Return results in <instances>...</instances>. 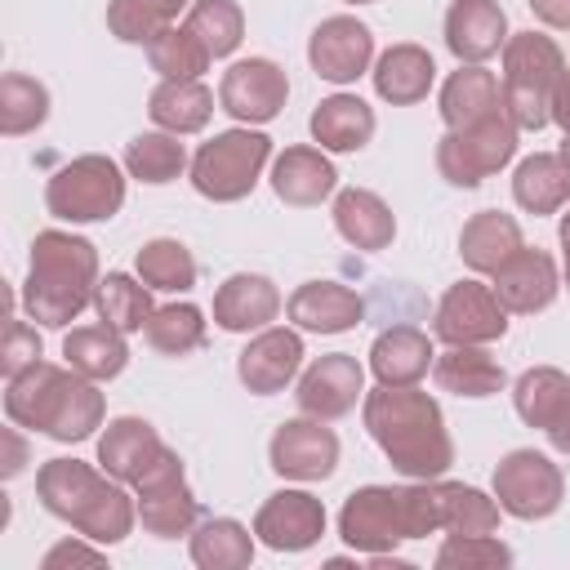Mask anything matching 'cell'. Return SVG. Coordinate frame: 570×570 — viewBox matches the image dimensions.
Listing matches in <instances>:
<instances>
[{
  "label": "cell",
  "instance_id": "3957f363",
  "mask_svg": "<svg viewBox=\"0 0 570 570\" xmlns=\"http://www.w3.org/2000/svg\"><path fill=\"white\" fill-rule=\"evenodd\" d=\"M94 245L67 232H40L31 245L27 312L45 325H67L94 294Z\"/></svg>",
  "mask_w": 570,
  "mask_h": 570
},
{
  "label": "cell",
  "instance_id": "1f68e13d",
  "mask_svg": "<svg viewBox=\"0 0 570 570\" xmlns=\"http://www.w3.org/2000/svg\"><path fill=\"white\" fill-rule=\"evenodd\" d=\"M432 58L419 49V45H396L379 58V71H374V85L387 102H419L428 89H432Z\"/></svg>",
  "mask_w": 570,
  "mask_h": 570
},
{
  "label": "cell",
  "instance_id": "f546056e",
  "mask_svg": "<svg viewBox=\"0 0 570 570\" xmlns=\"http://www.w3.org/2000/svg\"><path fill=\"white\" fill-rule=\"evenodd\" d=\"M209 111H214V94H209L196 76L165 80V85H156V94H151V120L165 125V129H174V134H196V129H205Z\"/></svg>",
  "mask_w": 570,
  "mask_h": 570
},
{
  "label": "cell",
  "instance_id": "7bdbcfd3",
  "mask_svg": "<svg viewBox=\"0 0 570 570\" xmlns=\"http://www.w3.org/2000/svg\"><path fill=\"white\" fill-rule=\"evenodd\" d=\"M436 499H441V525L450 534H490L499 521L494 503L468 485H441Z\"/></svg>",
  "mask_w": 570,
  "mask_h": 570
},
{
  "label": "cell",
  "instance_id": "ee69618b",
  "mask_svg": "<svg viewBox=\"0 0 570 570\" xmlns=\"http://www.w3.org/2000/svg\"><path fill=\"white\" fill-rule=\"evenodd\" d=\"M125 165H129V174L142 178V183H169V178H178V169H183V147H178L174 138H165V134H142V138L129 142Z\"/></svg>",
  "mask_w": 570,
  "mask_h": 570
},
{
  "label": "cell",
  "instance_id": "f1b7e54d",
  "mask_svg": "<svg viewBox=\"0 0 570 570\" xmlns=\"http://www.w3.org/2000/svg\"><path fill=\"white\" fill-rule=\"evenodd\" d=\"M517 249H521V227L508 214H490V209L476 214L459 236V254L476 272H499Z\"/></svg>",
  "mask_w": 570,
  "mask_h": 570
},
{
  "label": "cell",
  "instance_id": "b9f144b4",
  "mask_svg": "<svg viewBox=\"0 0 570 570\" xmlns=\"http://www.w3.org/2000/svg\"><path fill=\"white\" fill-rule=\"evenodd\" d=\"M147 58H151V67H156L165 80L196 76V71H205V62H209L205 45H200V40H196L187 27H165L160 36H151Z\"/></svg>",
  "mask_w": 570,
  "mask_h": 570
},
{
  "label": "cell",
  "instance_id": "d6986e66",
  "mask_svg": "<svg viewBox=\"0 0 570 570\" xmlns=\"http://www.w3.org/2000/svg\"><path fill=\"white\" fill-rule=\"evenodd\" d=\"M298 361H303L298 334H289V330H267V334H258V338L240 352V383H245L249 392H258V396L281 392V387L294 379Z\"/></svg>",
  "mask_w": 570,
  "mask_h": 570
},
{
  "label": "cell",
  "instance_id": "603a6c76",
  "mask_svg": "<svg viewBox=\"0 0 570 570\" xmlns=\"http://www.w3.org/2000/svg\"><path fill=\"white\" fill-rule=\"evenodd\" d=\"M281 312V294L267 276H232L214 298V321L223 330H258Z\"/></svg>",
  "mask_w": 570,
  "mask_h": 570
},
{
  "label": "cell",
  "instance_id": "60d3db41",
  "mask_svg": "<svg viewBox=\"0 0 570 570\" xmlns=\"http://www.w3.org/2000/svg\"><path fill=\"white\" fill-rule=\"evenodd\" d=\"M138 276L147 289H191L196 263L178 240H151L138 249Z\"/></svg>",
  "mask_w": 570,
  "mask_h": 570
},
{
  "label": "cell",
  "instance_id": "d4e9b609",
  "mask_svg": "<svg viewBox=\"0 0 570 570\" xmlns=\"http://www.w3.org/2000/svg\"><path fill=\"white\" fill-rule=\"evenodd\" d=\"M370 361H374V374L383 379V387H410V383H419L428 374L432 347L414 325H392L387 334L374 338Z\"/></svg>",
  "mask_w": 570,
  "mask_h": 570
},
{
  "label": "cell",
  "instance_id": "9a60e30c",
  "mask_svg": "<svg viewBox=\"0 0 570 570\" xmlns=\"http://www.w3.org/2000/svg\"><path fill=\"white\" fill-rule=\"evenodd\" d=\"M321 530H325V508L303 490L272 494L254 521V534H263V543L276 552H303L321 539Z\"/></svg>",
  "mask_w": 570,
  "mask_h": 570
},
{
  "label": "cell",
  "instance_id": "6da1fadb",
  "mask_svg": "<svg viewBox=\"0 0 570 570\" xmlns=\"http://www.w3.org/2000/svg\"><path fill=\"white\" fill-rule=\"evenodd\" d=\"M365 423L383 454L405 476H441L450 468V436L441 428L436 401H428L414 387H383L365 401Z\"/></svg>",
  "mask_w": 570,
  "mask_h": 570
},
{
  "label": "cell",
  "instance_id": "277c9868",
  "mask_svg": "<svg viewBox=\"0 0 570 570\" xmlns=\"http://www.w3.org/2000/svg\"><path fill=\"white\" fill-rule=\"evenodd\" d=\"M36 485H40L45 508L53 517L71 521L76 530H85L89 539L111 543V539H125L129 534V521H134L129 499L116 485H107L102 476H94L85 463L53 459V463L40 468V481Z\"/></svg>",
  "mask_w": 570,
  "mask_h": 570
},
{
  "label": "cell",
  "instance_id": "4dcf8cb0",
  "mask_svg": "<svg viewBox=\"0 0 570 570\" xmlns=\"http://www.w3.org/2000/svg\"><path fill=\"white\" fill-rule=\"evenodd\" d=\"M62 356L76 374L85 379H116L125 370V343H120V330H111L107 321L102 325H80L67 334L62 343Z\"/></svg>",
  "mask_w": 570,
  "mask_h": 570
},
{
  "label": "cell",
  "instance_id": "9f6ffc18",
  "mask_svg": "<svg viewBox=\"0 0 570 570\" xmlns=\"http://www.w3.org/2000/svg\"><path fill=\"white\" fill-rule=\"evenodd\" d=\"M347 4H370V0H347Z\"/></svg>",
  "mask_w": 570,
  "mask_h": 570
},
{
  "label": "cell",
  "instance_id": "7a4b0ae2",
  "mask_svg": "<svg viewBox=\"0 0 570 570\" xmlns=\"http://www.w3.org/2000/svg\"><path fill=\"white\" fill-rule=\"evenodd\" d=\"M4 410H9V419L22 423V428H40V432H49V436H58V441H80V436H89V432L98 428V419H102V396H98L89 383H80V379H71V374L53 370V365H45V361H36V365L22 370L18 379H9Z\"/></svg>",
  "mask_w": 570,
  "mask_h": 570
},
{
  "label": "cell",
  "instance_id": "f6af8a7d",
  "mask_svg": "<svg viewBox=\"0 0 570 570\" xmlns=\"http://www.w3.org/2000/svg\"><path fill=\"white\" fill-rule=\"evenodd\" d=\"M566 387H570V379L557 374V370H530V374H521V383H517V414L530 428H548V419L561 405Z\"/></svg>",
  "mask_w": 570,
  "mask_h": 570
},
{
  "label": "cell",
  "instance_id": "681fc988",
  "mask_svg": "<svg viewBox=\"0 0 570 570\" xmlns=\"http://www.w3.org/2000/svg\"><path fill=\"white\" fill-rule=\"evenodd\" d=\"M530 9L548 27H570V0H530Z\"/></svg>",
  "mask_w": 570,
  "mask_h": 570
},
{
  "label": "cell",
  "instance_id": "11a10c76",
  "mask_svg": "<svg viewBox=\"0 0 570 570\" xmlns=\"http://www.w3.org/2000/svg\"><path fill=\"white\" fill-rule=\"evenodd\" d=\"M561 160H566V169H570V138H566V147H561Z\"/></svg>",
  "mask_w": 570,
  "mask_h": 570
},
{
  "label": "cell",
  "instance_id": "8d00e7d4",
  "mask_svg": "<svg viewBox=\"0 0 570 570\" xmlns=\"http://www.w3.org/2000/svg\"><path fill=\"white\" fill-rule=\"evenodd\" d=\"M45 116H49V94H45V85H36V80L22 76V71H9V76L0 80V129L13 138V134L36 129Z\"/></svg>",
  "mask_w": 570,
  "mask_h": 570
},
{
  "label": "cell",
  "instance_id": "7402d4cb",
  "mask_svg": "<svg viewBox=\"0 0 570 570\" xmlns=\"http://www.w3.org/2000/svg\"><path fill=\"white\" fill-rule=\"evenodd\" d=\"M494 111H503V89H499V80L490 71L463 67V71H454L445 80V89H441V116H445L450 129H468V125H476V120H485Z\"/></svg>",
  "mask_w": 570,
  "mask_h": 570
},
{
  "label": "cell",
  "instance_id": "52a82bcc",
  "mask_svg": "<svg viewBox=\"0 0 570 570\" xmlns=\"http://www.w3.org/2000/svg\"><path fill=\"white\" fill-rule=\"evenodd\" d=\"M267 138L263 134H249V129H227L218 134L214 142H205L191 160V183L200 196L209 200H240L254 183H258V169L267 160Z\"/></svg>",
  "mask_w": 570,
  "mask_h": 570
},
{
  "label": "cell",
  "instance_id": "4fadbf2b",
  "mask_svg": "<svg viewBox=\"0 0 570 570\" xmlns=\"http://www.w3.org/2000/svg\"><path fill=\"white\" fill-rule=\"evenodd\" d=\"M138 494H142V525L160 539H174L183 534L191 521H196V499L187 494V481H183V468L178 459L165 450V459L138 481Z\"/></svg>",
  "mask_w": 570,
  "mask_h": 570
},
{
  "label": "cell",
  "instance_id": "44dd1931",
  "mask_svg": "<svg viewBox=\"0 0 570 570\" xmlns=\"http://www.w3.org/2000/svg\"><path fill=\"white\" fill-rule=\"evenodd\" d=\"M503 9L494 0H454L450 13H445V45L468 58V62H481L490 53H499L503 45Z\"/></svg>",
  "mask_w": 570,
  "mask_h": 570
},
{
  "label": "cell",
  "instance_id": "e575fe53",
  "mask_svg": "<svg viewBox=\"0 0 570 570\" xmlns=\"http://www.w3.org/2000/svg\"><path fill=\"white\" fill-rule=\"evenodd\" d=\"M94 303H98V316H102L111 330H120V334L142 330V325H147V316H151L147 285H134V281H129V276H120V272H111L107 281H98Z\"/></svg>",
  "mask_w": 570,
  "mask_h": 570
},
{
  "label": "cell",
  "instance_id": "ffe728a7",
  "mask_svg": "<svg viewBox=\"0 0 570 570\" xmlns=\"http://www.w3.org/2000/svg\"><path fill=\"white\" fill-rule=\"evenodd\" d=\"M98 459H102V468H107L111 476L138 485V481L165 459V445H160V436L151 432V423H142V419H116V423L107 428L102 445H98Z\"/></svg>",
  "mask_w": 570,
  "mask_h": 570
},
{
  "label": "cell",
  "instance_id": "cb8c5ba5",
  "mask_svg": "<svg viewBox=\"0 0 570 570\" xmlns=\"http://www.w3.org/2000/svg\"><path fill=\"white\" fill-rule=\"evenodd\" d=\"M361 298L334 281H307L294 298H289V316L303 325V330H321V334H338L347 325L361 321Z\"/></svg>",
  "mask_w": 570,
  "mask_h": 570
},
{
  "label": "cell",
  "instance_id": "8992f818",
  "mask_svg": "<svg viewBox=\"0 0 570 570\" xmlns=\"http://www.w3.org/2000/svg\"><path fill=\"white\" fill-rule=\"evenodd\" d=\"M561 53L548 36L521 31L503 49V111L512 116L517 129H539L552 116V94L561 80Z\"/></svg>",
  "mask_w": 570,
  "mask_h": 570
},
{
  "label": "cell",
  "instance_id": "836d02e7",
  "mask_svg": "<svg viewBox=\"0 0 570 570\" xmlns=\"http://www.w3.org/2000/svg\"><path fill=\"white\" fill-rule=\"evenodd\" d=\"M436 383L450 387V392H463V396H490V392L503 387V365L485 352L454 347L436 361Z\"/></svg>",
  "mask_w": 570,
  "mask_h": 570
},
{
  "label": "cell",
  "instance_id": "ba28073f",
  "mask_svg": "<svg viewBox=\"0 0 570 570\" xmlns=\"http://www.w3.org/2000/svg\"><path fill=\"white\" fill-rule=\"evenodd\" d=\"M49 214L71 218V223H94V218H111L125 200V178L116 169V160L107 156H80L67 169H58L49 178Z\"/></svg>",
  "mask_w": 570,
  "mask_h": 570
},
{
  "label": "cell",
  "instance_id": "d590c367",
  "mask_svg": "<svg viewBox=\"0 0 570 570\" xmlns=\"http://www.w3.org/2000/svg\"><path fill=\"white\" fill-rule=\"evenodd\" d=\"M183 4H187V0H111L107 27H111L120 40L151 45V36H160L165 27H174V18H178Z\"/></svg>",
  "mask_w": 570,
  "mask_h": 570
},
{
  "label": "cell",
  "instance_id": "d6a6232c",
  "mask_svg": "<svg viewBox=\"0 0 570 570\" xmlns=\"http://www.w3.org/2000/svg\"><path fill=\"white\" fill-rule=\"evenodd\" d=\"M512 191H517V205H525L530 214H552L570 196V169L561 156H530L521 160Z\"/></svg>",
  "mask_w": 570,
  "mask_h": 570
},
{
  "label": "cell",
  "instance_id": "ac0fdd59",
  "mask_svg": "<svg viewBox=\"0 0 570 570\" xmlns=\"http://www.w3.org/2000/svg\"><path fill=\"white\" fill-rule=\"evenodd\" d=\"M494 276V294L508 312H539L557 294V267L543 249H517Z\"/></svg>",
  "mask_w": 570,
  "mask_h": 570
},
{
  "label": "cell",
  "instance_id": "bcb514c9",
  "mask_svg": "<svg viewBox=\"0 0 570 570\" xmlns=\"http://www.w3.org/2000/svg\"><path fill=\"white\" fill-rule=\"evenodd\" d=\"M508 561L512 552L490 534H454L436 557V566H508Z\"/></svg>",
  "mask_w": 570,
  "mask_h": 570
},
{
  "label": "cell",
  "instance_id": "5bb4252c",
  "mask_svg": "<svg viewBox=\"0 0 570 570\" xmlns=\"http://www.w3.org/2000/svg\"><path fill=\"white\" fill-rule=\"evenodd\" d=\"M370 53H374V36L356 18H330V22H321L312 31V45H307V58H312L316 76L321 80H334V85L356 80L365 71Z\"/></svg>",
  "mask_w": 570,
  "mask_h": 570
},
{
  "label": "cell",
  "instance_id": "7dc6e473",
  "mask_svg": "<svg viewBox=\"0 0 570 570\" xmlns=\"http://www.w3.org/2000/svg\"><path fill=\"white\" fill-rule=\"evenodd\" d=\"M36 361H40V334L31 325H22V321H9V330H4V374L18 379Z\"/></svg>",
  "mask_w": 570,
  "mask_h": 570
},
{
  "label": "cell",
  "instance_id": "c3c4849f",
  "mask_svg": "<svg viewBox=\"0 0 570 570\" xmlns=\"http://www.w3.org/2000/svg\"><path fill=\"white\" fill-rule=\"evenodd\" d=\"M548 436H552V445L557 450H570V387H566V396H561V405L552 410V419H548V428H543Z\"/></svg>",
  "mask_w": 570,
  "mask_h": 570
},
{
  "label": "cell",
  "instance_id": "e0dca14e",
  "mask_svg": "<svg viewBox=\"0 0 570 570\" xmlns=\"http://www.w3.org/2000/svg\"><path fill=\"white\" fill-rule=\"evenodd\" d=\"M356 396H361V365H356L352 356H343V352L321 356V361L303 374V383H298V405H303L307 414H316V419H338V414H347V410L356 405Z\"/></svg>",
  "mask_w": 570,
  "mask_h": 570
},
{
  "label": "cell",
  "instance_id": "5b68a950",
  "mask_svg": "<svg viewBox=\"0 0 570 570\" xmlns=\"http://www.w3.org/2000/svg\"><path fill=\"white\" fill-rule=\"evenodd\" d=\"M432 525H441V499L436 490H383V485H370L361 494L347 499L343 517H338V530L352 548H387L396 539H414V534H428Z\"/></svg>",
  "mask_w": 570,
  "mask_h": 570
},
{
  "label": "cell",
  "instance_id": "30bf717a",
  "mask_svg": "<svg viewBox=\"0 0 570 570\" xmlns=\"http://www.w3.org/2000/svg\"><path fill=\"white\" fill-rule=\"evenodd\" d=\"M494 494L512 517H548L561 503V472L534 450H512L494 472Z\"/></svg>",
  "mask_w": 570,
  "mask_h": 570
},
{
  "label": "cell",
  "instance_id": "2e32d148",
  "mask_svg": "<svg viewBox=\"0 0 570 570\" xmlns=\"http://www.w3.org/2000/svg\"><path fill=\"white\" fill-rule=\"evenodd\" d=\"M338 463V436L321 423L294 419L272 436V468L294 481H321Z\"/></svg>",
  "mask_w": 570,
  "mask_h": 570
},
{
  "label": "cell",
  "instance_id": "7c38bea8",
  "mask_svg": "<svg viewBox=\"0 0 570 570\" xmlns=\"http://www.w3.org/2000/svg\"><path fill=\"white\" fill-rule=\"evenodd\" d=\"M285 94H289V80H285V71H281L276 62H267V58H245V62H236V67L223 76V85H218L223 111H232L236 120H249V125L272 120V116L281 111Z\"/></svg>",
  "mask_w": 570,
  "mask_h": 570
},
{
  "label": "cell",
  "instance_id": "816d5d0a",
  "mask_svg": "<svg viewBox=\"0 0 570 570\" xmlns=\"http://www.w3.org/2000/svg\"><path fill=\"white\" fill-rule=\"evenodd\" d=\"M62 561H102L98 552H89V548H76V543H62V548H53L49 557H45V570H53V566H62Z\"/></svg>",
  "mask_w": 570,
  "mask_h": 570
},
{
  "label": "cell",
  "instance_id": "f5cc1de1",
  "mask_svg": "<svg viewBox=\"0 0 570 570\" xmlns=\"http://www.w3.org/2000/svg\"><path fill=\"white\" fill-rule=\"evenodd\" d=\"M4 441H9V463H4V476H13V472H22V441H18V432H4Z\"/></svg>",
  "mask_w": 570,
  "mask_h": 570
},
{
  "label": "cell",
  "instance_id": "9c48e42d",
  "mask_svg": "<svg viewBox=\"0 0 570 570\" xmlns=\"http://www.w3.org/2000/svg\"><path fill=\"white\" fill-rule=\"evenodd\" d=\"M517 151V125L512 116L494 111L468 129H450L441 138V151H436V165L441 174L454 183V187H476L485 174H494L508 156Z\"/></svg>",
  "mask_w": 570,
  "mask_h": 570
},
{
  "label": "cell",
  "instance_id": "ab89813d",
  "mask_svg": "<svg viewBox=\"0 0 570 570\" xmlns=\"http://www.w3.org/2000/svg\"><path fill=\"white\" fill-rule=\"evenodd\" d=\"M200 338H205V316L191 303H174V307H160L147 316V343L165 356H183V352L200 347Z\"/></svg>",
  "mask_w": 570,
  "mask_h": 570
},
{
  "label": "cell",
  "instance_id": "4316f807",
  "mask_svg": "<svg viewBox=\"0 0 570 570\" xmlns=\"http://www.w3.org/2000/svg\"><path fill=\"white\" fill-rule=\"evenodd\" d=\"M312 134L321 147L330 151H361L374 134V111L361 102V98H347V94H334L316 107L312 116Z\"/></svg>",
  "mask_w": 570,
  "mask_h": 570
},
{
  "label": "cell",
  "instance_id": "83f0119b",
  "mask_svg": "<svg viewBox=\"0 0 570 570\" xmlns=\"http://www.w3.org/2000/svg\"><path fill=\"white\" fill-rule=\"evenodd\" d=\"M334 223L343 232V240H352L356 249H383L396 232L387 205L374 196V191H361V187H347L338 191L334 200Z\"/></svg>",
  "mask_w": 570,
  "mask_h": 570
},
{
  "label": "cell",
  "instance_id": "74e56055",
  "mask_svg": "<svg viewBox=\"0 0 570 570\" xmlns=\"http://www.w3.org/2000/svg\"><path fill=\"white\" fill-rule=\"evenodd\" d=\"M240 9L232 0H196L187 13V31L205 45L209 58H227L240 45Z\"/></svg>",
  "mask_w": 570,
  "mask_h": 570
},
{
  "label": "cell",
  "instance_id": "f35d334b",
  "mask_svg": "<svg viewBox=\"0 0 570 570\" xmlns=\"http://www.w3.org/2000/svg\"><path fill=\"white\" fill-rule=\"evenodd\" d=\"M191 557H196V566H205V570L249 566L254 543H249L245 525H236V521L223 517V521H205V525L196 530V539H191Z\"/></svg>",
  "mask_w": 570,
  "mask_h": 570
},
{
  "label": "cell",
  "instance_id": "db71d44e",
  "mask_svg": "<svg viewBox=\"0 0 570 570\" xmlns=\"http://www.w3.org/2000/svg\"><path fill=\"white\" fill-rule=\"evenodd\" d=\"M561 245H566V281H570V214L561 218Z\"/></svg>",
  "mask_w": 570,
  "mask_h": 570
},
{
  "label": "cell",
  "instance_id": "484cf974",
  "mask_svg": "<svg viewBox=\"0 0 570 570\" xmlns=\"http://www.w3.org/2000/svg\"><path fill=\"white\" fill-rule=\"evenodd\" d=\"M334 178H338L334 165L312 147H289L272 169V187L289 205H316L321 196L334 191Z\"/></svg>",
  "mask_w": 570,
  "mask_h": 570
},
{
  "label": "cell",
  "instance_id": "8fae6325",
  "mask_svg": "<svg viewBox=\"0 0 570 570\" xmlns=\"http://www.w3.org/2000/svg\"><path fill=\"white\" fill-rule=\"evenodd\" d=\"M508 330L503 321V303L494 289L476 285V281H459L441 307H436V334L454 347H468V343H490Z\"/></svg>",
  "mask_w": 570,
  "mask_h": 570
},
{
  "label": "cell",
  "instance_id": "f907efd6",
  "mask_svg": "<svg viewBox=\"0 0 570 570\" xmlns=\"http://www.w3.org/2000/svg\"><path fill=\"white\" fill-rule=\"evenodd\" d=\"M552 120L570 134V71H561V80H557V94H552Z\"/></svg>",
  "mask_w": 570,
  "mask_h": 570
}]
</instances>
